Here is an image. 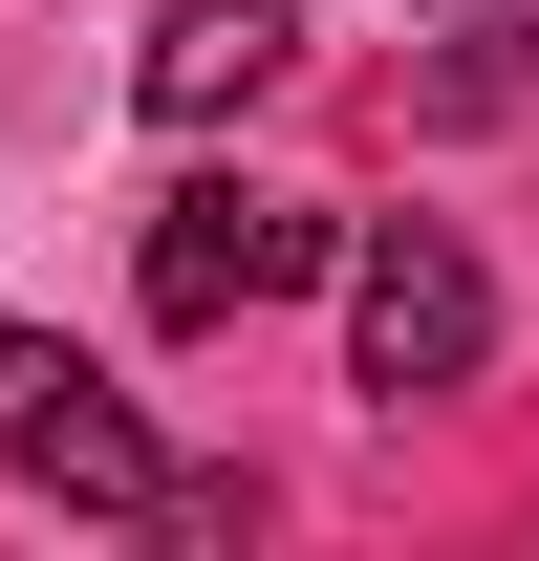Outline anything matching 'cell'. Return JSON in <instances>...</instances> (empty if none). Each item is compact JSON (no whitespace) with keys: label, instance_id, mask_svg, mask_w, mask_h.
Returning <instances> with one entry per match:
<instances>
[{"label":"cell","instance_id":"4","mask_svg":"<svg viewBox=\"0 0 539 561\" xmlns=\"http://www.w3.org/2000/svg\"><path fill=\"white\" fill-rule=\"evenodd\" d=\"M280 44H302L280 0H173V22H151V44H130V87H151V108H173V130H216L238 87H280Z\"/></svg>","mask_w":539,"mask_h":561},{"label":"cell","instance_id":"2","mask_svg":"<svg viewBox=\"0 0 539 561\" xmlns=\"http://www.w3.org/2000/svg\"><path fill=\"white\" fill-rule=\"evenodd\" d=\"M474 346H496V280H474L432 216H389V238L345 260V367L410 411V389H474Z\"/></svg>","mask_w":539,"mask_h":561},{"label":"cell","instance_id":"1","mask_svg":"<svg viewBox=\"0 0 539 561\" xmlns=\"http://www.w3.org/2000/svg\"><path fill=\"white\" fill-rule=\"evenodd\" d=\"M302 260H324V216H302V195H260V173H195V195H151V260H130V280H151V324L195 346V324H260Z\"/></svg>","mask_w":539,"mask_h":561},{"label":"cell","instance_id":"3","mask_svg":"<svg viewBox=\"0 0 539 561\" xmlns=\"http://www.w3.org/2000/svg\"><path fill=\"white\" fill-rule=\"evenodd\" d=\"M0 454H22L44 496H87V518H151V496H173V454L108 411V367L44 346V324H0Z\"/></svg>","mask_w":539,"mask_h":561}]
</instances>
